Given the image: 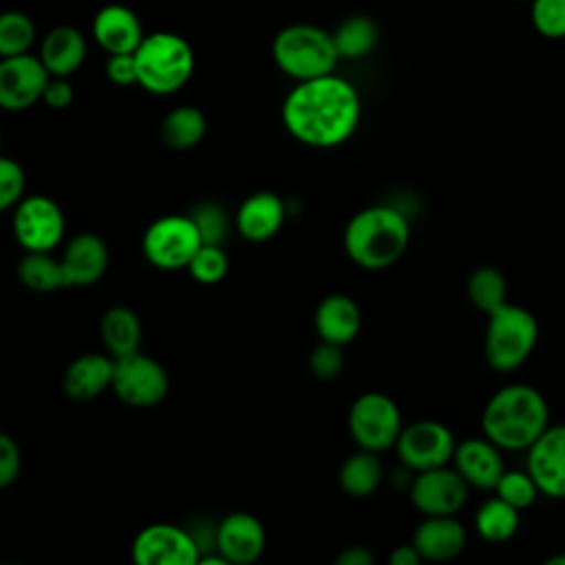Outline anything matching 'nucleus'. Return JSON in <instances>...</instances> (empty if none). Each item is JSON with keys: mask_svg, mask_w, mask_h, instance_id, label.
Wrapping results in <instances>:
<instances>
[{"mask_svg": "<svg viewBox=\"0 0 565 565\" xmlns=\"http://www.w3.org/2000/svg\"><path fill=\"white\" fill-rule=\"evenodd\" d=\"M411 243V225L393 205H371L344 227V252L362 269L380 271L395 265Z\"/></svg>", "mask_w": 565, "mask_h": 565, "instance_id": "nucleus-3", "label": "nucleus"}, {"mask_svg": "<svg viewBox=\"0 0 565 565\" xmlns=\"http://www.w3.org/2000/svg\"><path fill=\"white\" fill-rule=\"evenodd\" d=\"M115 358L106 353H82L68 362L62 375L64 393L75 402H88L110 388Z\"/></svg>", "mask_w": 565, "mask_h": 565, "instance_id": "nucleus-22", "label": "nucleus"}, {"mask_svg": "<svg viewBox=\"0 0 565 565\" xmlns=\"http://www.w3.org/2000/svg\"><path fill=\"white\" fill-rule=\"evenodd\" d=\"M541 494L565 499V424L547 426L527 448V468Z\"/></svg>", "mask_w": 565, "mask_h": 565, "instance_id": "nucleus-15", "label": "nucleus"}, {"mask_svg": "<svg viewBox=\"0 0 565 565\" xmlns=\"http://www.w3.org/2000/svg\"><path fill=\"white\" fill-rule=\"evenodd\" d=\"M110 263V252L106 241L95 232H79L75 234L62 256V274L66 287H90L102 280Z\"/></svg>", "mask_w": 565, "mask_h": 565, "instance_id": "nucleus-16", "label": "nucleus"}, {"mask_svg": "<svg viewBox=\"0 0 565 565\" xmlns=\"http://www.w3.org/2000/svg\"><path fill=\"white\" fill-rule=\"evenodd\" d=\"M73 99H75V90H73V84L68 82V77L51 75L44 84L40 102H44L53 110H64L73 104Z\"/></svg>", "mask_w": 565, "mask_h": 565, "instance_id": "nucleus-41", "label": "nucleus"}, {"mask_svg": "<svg viewBox=\"0 0 565 565\" xmlns=\"http://www.w3.org/2000/svg\"><path fill=\"white\" fill-rule=\"evenodd\" d=\"M545 565H565V554H554L545 561Z\"/></svg>", "mask_w": 565, "mask_h": 565, "instance_id": "nucleus-44", "label": "nucleus"}, {"mask_svg": "<svg viewBox=\"0 0 565 565\" xmlns=\"http://www.w3.org/2000/svg\"><path fill=\"white\" fill-rule=\"evenodd\" d=\"M550 426L545 397L530 384H508L486 404L481 428L501 450H527Z\"/></svg>", "mask_w": 565, "mask_h": 565, "instance_id": "nucleus-2", "label": "nucleus"}, {"mask_svg": "<svg viewBox=\"0 0 565 565\" xmlns=\"http://www.w3.org/2000/svg\"><path fill=\"white\" fill-rule=\"evenodd\" d=\"M382 477H384V468H382V461L377 459V452L360 448L340 466L338 483L349 497L362 499L373 494L380 488Z\"/></svg>", "mask_w": 565, "mask_h": 565, "instance_id": "nucleus-28", "label": "nucleus"}, {"mask_svg": "<svg viewBox=\"0 0 565 565\" xmlns=\"http://www.w3.org/2000/svg\"><path fill=\"white\" fill-rule=\"evenodd\" d=\"M214 550L234 565H249L265 550V527L249 512H230L214 530Z\"/></svg>", "mask_w": 565, "mask_h": 565, "instance_id": "nucleus-17", "label": "nucleus"}, {"mask_svg": "<svg viewBox=\"0 0 565 565\" xmlns=\"http://www.w3.org/2000/svg\"><path fill=\"white\" fill-rule=\"evenodd\" d=\"M22 470V452L18 441L0 430V490L18 481Z\"/></svg>", "mask_w": 565, "mask_h": 565, "instance_id": "nucleus-39", "label": "nucleus"}, {"mask_svg": "<svg viewBox=\"0 0 565 565\" xmlns=\"http://www.w3.org/2000/svg\"><path fill=\"white\" fill-rule=\"evenodd\" d=\"M331 38H333V46H335L338 57L360 60L377 46L380 29H377L375 20H371L369 15L355 13V15L344 18L335 26Z\"/></svg>", "mask_w": 565, "mask_h": 565, "instance_id": "nucleus-27", "label": "nucleus"}, {"mask_svg": "<svg viewBox=\"0 0 565 565\" xmlns=\"http://www.w3.org/2000/svg\"><path fill=\"white\" fill-rule=\"evenodd\" d=\"M455 437L448 426L435 419H419L408 426H402L395 448L399 461L415 470H428L437 466H446L452 459Z\"/></svg>", "mask_w": 565, "mask_h": 565, "instance_id": "nucleus-12", "label": "nucleus"}, {"mask_svg": "<svg viewBox=\"0 0 565 565\" xmlns=\"http://www.w3.org/2000/svg\"><path fill=\"white\" fill-rule=\"evenodd\" d=\"M411 501L424 516L457 514L468 501V483L455 468H428L413 479Z\"/></svg>", "mask_w": 565, "mask_h": 565, "instance_id": "nucleus-14", "label": "nucleus"}, {"mask_svg": "<svg viewBox=\"0 0 565 565\" xmlns=\"http://www.w3.org/2000/svg\"><path fill=\"white\" fill-rule=\"evenodd\" d=\"M494 492L499 499H503L519 512L530 508L541 494L527 470H503V475L494 486Z\"/></svg>", "mask_w": 565, "mask_h": 565, "instance_id": "nucleus-34", "label": "nucleus"}, {"mask_svg": "<svg viewBox=\"0 0 565 565\" xmlns=\"http://www.w3.org/2000/svg\"><path fill=\"white\" fill-rule=\"evenodd\" d=\"M539 340V322L536 318L519 307L503 302L492 313H488L483 355L486 362L499 371L519 369L534 351Z\"/></svg>", "mask_w": 565, "mask_h": 565, "instance_id": "nucleus-6", "label": "nucleus"}, {"mask_svg": "<svg viewBox=\"0 0 565 565\" xmlns=\"http://www.w3.org/2000/svg\"><path fill=\"white\" fill-rule=\"evenodd\" d=\"M466 294L468 300L483 313H492L497 307L508 302V282L505 276L492 267V265H481L477 267L466 282Z\"/></svg>", "mask_w": 565, "mask_h": 565, "instance_id": "nucleus-31", "label": "nucleus"}, {"mask_svg": "<svg viewBox=\"0 0 565 565\" xmlns=\"http://www.w3.org/2000/svg\"><path fill=\"white\" fill-rule=\"evenodd\" d=\"M207 119L196 106H177L166 113L159 126V137L170 150H190L205 137Z\"/></svg>", "mask_w": 565, "mask_h": 565, "instance_id": "nucleus-26", "label": "nucleus"}, {"mask_svg": "<svg viewBox=\"0 0 565 565\" xmlns=\"http://www.w3.org/2000/svg\"><path fill=\"white\" fill-rule=\"evenodd\" d=\"M132 55L137 84L152 95L181 90L194 73V51L190 42L172 31L146 33Z\"/></svg>", "mask_w": 565, "mask_h": 565, "instance_id": "nucleus-4", "label": "nucleus"}, {"mask_svg": "<svg viewBox=\"0 0 565 565\" xmlns=\"http://www.w3.org/2000/svg\"><path fill=\"white\" fill-rule=\"evenodd\" d=\"M188 216L194 221L203 243L221 245V241L227 234V214L218 203H212V201L199 203L196 207H192Z\"/></svg>", "mask_w": 565, "mask_h": 565, "instance_id": "nucleus-36", "label": "nucleus"}, {"mask_svg": "<svg viewBox=\"0 0 565 565\" xmlns=\"http://www.w3.org/2000/svg\"><path fill=\"white\" fill-rule=\"evenodd\" d=\"M13 236L24 252H53L64 236V212L46 194H24L13 207Z\"/></svg>", "mask_w": 565, "mask_h": 565, "instance_id": "nucleus-10", "label": "nucleus"}, {"mask_svg": "<svg viewBox=\"0 0 565 565\" xmlns=\"http://www.w3.org/2000/svg\"><path fill=\"white\" fill-rule=\"evenodd\" d=\"M49 71L33 53L0 57V108L9 113L26 110L42 99Z\"/></svg>", "mask_w": 565, "mask_h": 565, "instance_id": "nucleus-13", "label": "nucleus"}, {"mask_svg": "<svg viewBox=\"0 0 565 565\" xmlns=\"http://www.w3.org/2000/svg\"><path fill=\"white\" fill-rule=\"evenodd\" d=\"M106 77L117 86H132L137 84V66L132 53H113L104 64Z\"/></svg>", "mask_w": 565, "mask_h": 565, "instance_id": "nucleus-40", "label": "nucleus"}, {"mask_svg": "<svg viewBox=\"0 0 565 565\" xmlns=\"http://www.w3.org/2000/svg\"><path fill=\"white\" fill-rule=\"evenodd\" d=\"M285 130L309 148H335L358 128L362 102L351 82L335 73L296 82L282 102Z\"/></svg>", "mask_w": 565, "mask_h": 565, "instance_id": "nucleus-1", "label": "nucleus"}, {"mask_svg": "<svg viewBox=\"0 0 565 565\" xmlns=\"http://www.w3.org/2000/svg\"><path fill=\"white\" fill-rule=\"evenodd\" d=\"M402 426L399 406L384 393H364L349 408V433L362 450L382 452L395 446Z\"/></svg>", "mask_w": 565, "mask_h": 565, "instance_id": "nucleus-9", "label": "nucleus"}, {"mask_svg": "<svg viewBox=\"0 0 565 565\" xmlns=\"http://www.w3.org/2000/svg\"><path fill=\"white\" fill-rule=\"evenodd\" d=\"M388 563L391 565H419L422 558H419L417 550L413 547V543H408V545L393 547V552L388 554Z\"/></svg>", "mask_w": 565, "mask_h": 565, "instance_id": "nucleus-43", "label": "nucleus"}, {"mask_svg": "<svg viewBox=\"0 0 565 565\" xmlns=\"http://www.w3.org/2000/svg\"><path fill=\"white\" fill-rule=\"evenodd\" d=\"M413 547L422 561H450L459 556L466 547V530L455 519V514L426 516L413 534Z\"/></svg>", "mask_w": 565, "mask_h": 565, "instance_id": "nucleus-20", "label": "nucleus"}, {"mask_svg": "<svg viewBox=\"0 0 565 565\" xmlns=\"http://www.w3.org/2000/svg\"><path fill=\"white\" fill-rule=\"evenodd\" d=\"M530 20L543 38H565V0H530Z\"/></svg>", "mask_w": 565, "mask_h": 565, "instance_id": "nucleus-35", "label": "nucleus"}, {"mask_svg": "<svg viewBox=\"0 0 565 565\" xmlns=\"http://www.w3.org/2000/svg\"><path fill=\"white\" fill-rule=\"evenodd\" d=\"M335 563L338 565H373L375 556L364 545H351L338 554Z\"/></svg>", "mask_w": 565, "mask_h": 565, "instance_id": "nucleus-42", "label": "nucleus"}, {"mask_svg": "<svg viewBox=\"0 0 565 565\" xmlns=\"http://www.w3.org/2000/svg\"><path fill=\"white\" fill-rule=\"evenodd\" d=\"M316 331L322 342L349 344L355 340L362 327V311L358 302L347 294H329L316 309Z\"/></svg>", "mask_w": 565, "mask_h": 565, "instance_id": "nucleus-24", "label": "nucleus"}, {"mask_svg": "<svg viewBox=\"0 0 565 565\" xmlns=\"http://www.w3.org/2000/svg\"><path fill=\"white\" fill-rule=\"evenodd\" d=\"M40 62L55 77H71L86 60V38L77 26L57 24L40 42Z\"/></svg>", "mask_w": 565, "mask_h": 565, "instance_id": "nucleus-23", "label": "nucleus"}, {"mask_svg": "<svg viewBox=\"0 0 565 565\" xmlns=\"http://www.w3.org/2000/svg\"><path fill=\"white\" fill-rule=\"evenodd\" d=\"M170 380L161 362L135 351L115 358L110 391L132 408H152L168 395Z\"/></svg>", "mask_w": 565, "mask_h": 565, "instance_id": "nucleus-8", "label": "nucleus"}, {"mask_svg": "<svg viewBox=\"0 0 565 565\" xmlns=\"http://www.w3.org/2000/svg\"><path fill=\"white\" fill-rule=\"evenodd\" d=\"M285 221V203L276 192L260 190L249 194L236 212V230L245 241L263 243L278 234Z\"/></svg>", "mask_w": 565, "mask_h": 565, "instance_id": "nucleus-21", "label": "nucleus"}, {"mask_svg": "<svg viewBox=\"0 0 565 565\" xmlns=\"http://www.w3.org/2000/svg\"><path fill=\"white\" fill-rule=\"evenodd\" d=\"M342 366H344V355H342L340 344H331V342L320 340V344L309 355V369L318 380L338 377Z\"/></svg>", "mask_w": 565, "mask_h": 565, "instance_id": "nucleus-38", "label": "nucleus"}, {"mask_svg": "<svg viewBox=\"0 0 565 565\" xmlns=\"http://www.w3.org/2000/svg\"><path fill=\"white\" fill-rule=\"evenodd\" d=\"M271 57L274 64L296 82L333 73L340 60L331 33L309 22L282 26L271 42Z\"/></svg>", "mask_w": 565, "mask_h": 565, "instance_id": "nucleus-5", "label": "nucleus"}, {"mask_svg": "<svg viewBox=\"0 0 565 565\" xmlns=\"http://www.w3.org/2000/svg\"><path fill=\"white\" fill-rule=\"evenodd\" d=\"M452 459L455 470L463 477V481L481 490H494L499 477L505 470L501 448L486 437H470L455 444Z\"/></svg>", "mask_w": 565, "mask_h": 565, "instance_id": "nucleus-19", "label": "nucleus"}, {"mask_svg": "<svg viewBox=\"0 0 565 565\" xmlns=\"http://www.w3.org/2000/svg\"><path fill=\"white\" fill-rule=\"evenodd\" d=\"M190 276L201 282V285H216L225 278L227 269H230V260H227V254L223 252L221 245H210V243H203L194 256L190 258L188 267Z\"/></svg>", "mask_w": 565, "mask_h": 565, "instance_id": "nucleus-33", "label": "nucleus"}, {"mask_svg": "<svg viewBox=\"0 0 565 565\" xmlns=\"http://www.w3.org/2000/svg\"><path fill=\"white\" fill-rule=\"evenodd\" d=\"M141 320L139 316L124 305H115L102 313L99 338L108 355L121 358L139 351L141 347Z\"/></svg>", "mask_w": 565, "mask_h": 565, "instance_id": "nucleus-25", "label": "nucleus"}, {"mask_svg": "<svg viewBox=\"0 0 565 565\" xmlns=\"http://www.w3.org/2000/svg\"><path fill=\"white\" fill-rule=\"evenodd\" d=\"M519 521V510L505 503L503 499L494 497L477 510L475 530L481 539L490 543H503L516 534Z\"/></svg>", "mask_w": 565, "mask_h": 565, "instance_id": "nucleus-30", "label": "nucleus"}, {"mask_svg": "<svg viewBox=\"0 0 565 565\" xmlns=\"http://www.w3.org/2000/svg\"><path fill=\"white\" fill-rule=\"evenodd\" d=\"M201 245L203 241L199 230L188 214L159 216L141 236V252L146 260L163 271L185 269Z\"/></svg>", "mask_w": 565, "mask_h": 565, "instance_id": "nucleus-7", "label": "nucleus"}, {"mask_svg": "<svg viewBox=\"0 0 565 565\" xmlns=\"http://www.w3.org/2000/svg\"><path fill=\"white\" fill-rule=\"evenodd\" d=\"M26 177L15 159L0 154V212L13 210L24 196Z\"/></svg>", "mask_w": 565, "mask_h": 565, "instance_id": "nucleus-37", "label": "nucleus"}, {"mask_svg": "<svg viewBox=\"0 0 565 565\" xmlns=\"http://www.w3.org/2000/svg\"><path fill=\"white\" fill-rule=\"evenodd\" d=\"M130 556L137 565H196L201 552L188 530L172 523H152L137 532Z\"/></svg>", "mask_w": 565, "mask_h": 565, "instance_id": "nucleus-11", "label": "nucleus"}, {"mask_svg": "<svg viewBox=\"0 0 565 565\" xmlns=\"http://www.w3.org/2000/svg\"><path fill=\"white\" fill-rule=\"evenodd\" d=\"M18 280L38 294L66 289L60 258L51 256V252H24L18 263Z\"/></svg>", "mask_w": 565, "mask_h": 565, "instance_id": "nucleus-29", "label": "nucleus"}, {"mask_svg": "<svg viewBox=\"0 0 565 565\" xmlns=\"http://www.w3.org/2000/svg\"><path fill=\"white\" fill-rule=\"evenodd\" d=\"M90 31L97 46L108 55L132 53L139 46L141 38L146 35L139 15L130 7L117 4V2L104 4L95 13Z\"/></svg>", "mask_w": 565, "mask_h": 565, "instance_id": "nucleus-18", "label": "nucleus"}, {"mask_svg": "<svg viewBox=\"0 0 565 565\" xmlns=\"http://www.w3.org/2000/svg\"><path fill=\"white\" fill-rule=\"evenodd\" d=\"M35 38V22L24 11L9 9L0 13V57L31 53Z\"/></svg>", "mask_w": 565, "mask_h": 565, "instance_id": "nucleus-32", "label": "nucleus"}]
</instances>
